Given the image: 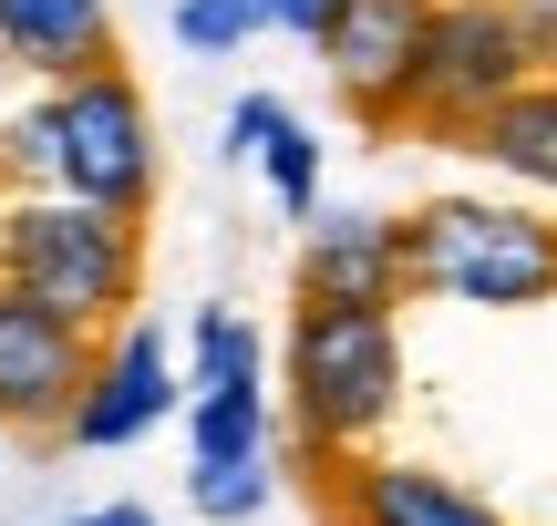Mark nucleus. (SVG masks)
I'll list each match as a JSON object with an SVG mask.
<instances>
[{
	"instance_id": "f257e3e1",
	"label": "nucleus",
	"mask_w": 557,
	"mask_h": 526,
	"mask_svg": "<svg viewBox=\"0 0 557 526\" xmlns=\"http://www.w3.org/2000/svg\"><path fill=\"white\" fill-rule=\"evenodd\" d=\"M156 103L124 62L73 83H41L11 124H0V186H52V197H94L124 217H156Z\"/></svg>"
},
{
	"instance_id": "f03ea898",
	"label": "nucleus",
	"mask_w": 557,
	"mask_h": 526,
	"mask_svg": "<svg viewBox=\"0 0 557 526\" xmlns=\"http://www.w3.org/2000/svg\"><path fill=\"white\" fill-rule=\"evenodd\" d=\"M0 289L62 310L103 341L114 321L145 310V217L52 186H0Z\"/></svg>"
},
{
	"instance_id": "7ed1b4c3",
	"label": "nucleus",
	"mask_w": 557,
	"mask_h": 526,
	"mask_svg": "<svg viewBox=\"0 0 557 526\" xmlns=\"http://www.w3.org/2000/svg\"><path fill=\"white\" fill-rule=\"evenodd\" d=\"M278 392H289V424L320 465L341 454H372V434L403 403V330L393 300H310L299 289L289 341H278Z\"/></svg>"
},
{
	"instance_id": "20e7f679",
	"label": "nucleus",
	"mask_w": 557,
	"mask_h": 526,
	"mask_svg": "<svg viewBox=\"0 0 557 526\" xmlns=\"http://www.w3.org/2000/svg\"><path fill=\"white\" fill-rule=\"evenodd\" d=\"M403 289L455 310H537L557 300V217L517 197H423L403 217Z\"/></svg>"
},
{
	"instance_id": "39448f33",
	"label": "nucleus",
	"mask_w": 557,
	"mask_h": 526,
	"mask_svg": "<svg viewBox=\"0 0 557 526\" xmlns=\"http://www.w3.org/2000/svg\"><path fill=\"white\" fill-rule=\"evenodd\" d=\"M527 83H537V52H527V32H517L506 0H434L413 93H403V135L475 145L485 114H496L506 93H527Z\"/></svg>"
},
{
	"instance_id": "423d86ee",
	"label": "nucleus",
	"mask_w": 557,
	"mask_h": 526,
	"mask_svg": "<svg viewBox=\"0 0 557 526\" xmlns=\"http://www.w3.org/2000/svg\"><path fill=\"white\" fill-rule=\"evenodd\" d=\"M83 383H94V330L41 310V300H21V289H0V434L62 444Z\"/></svg>"
},
{
	"instance_id": "0eeeda50",
	"label": "nucleus",
	"mask_w": 557,
	"mask_h": 526,
	"mask_svg": "<svg viewBox=\"0 0 557 526\" xmlns=\"http://www.w3.org/2000/svg\"><path fill=\"white\" fill-rule=\"evenodd\" d=\"M176 403H186V372H176V351H165V330L135 310V321H114L94 341V383H83L62 444L73 454H124V444H145Z\"/></svg>"
},
{
	"instance_id": "6e6552de",
	"label": "nucleus",
	"mask_w": 557,
	"mask_h": 526,
	"mask_svg": "<svg viewBox=\"0 0 557 526\" xmlns=\"http://www.w3.org/2000/svg\"><path fill=\"white\" fill-rule=\"evenodd\" d=\"M423 32H434V0H341L331 32H320L331 93L351 103L361 124H403V93H413Z\"/></svg>"
},
{
	"instance_id": "1a4fd4ad",
	"label": "nucleus",
	"mask_w": 557,
	"mask_h": 526,
	"mask_svg": "<svg viewBox=\"0 0 557 526\" xmlns=\"http://www.w3.org/2000/svg\"><path fill=\"white\" fill-rule=\"evenodd\" d=\"M320 486H331V526H506L485 496H465L434 465H403V454H341L320 465Z\"/></svg>"
},
{
	"instance_id": "9d476101",
	"label": "nucleus",
	"mask_w": 557,
	"mask_h": 526,
	"mask_svg": "<svg viewBox=\"0 0 557 526\" xmlns=\"http://www.w3.org/2000/svg\"><path fill=\"white\" fill-rule=\"evenodd\" d=\"M299 289L310 300H413L403 289V217L382 206H320L299 238Z\"/></svg>"
},
{
	"instance_id": "9b49d317",
	"label": "nucleus",
	"mask_w": 557,
	"mask_h": 526,
	"mask_svg": "<svg viewBox=\"0 0 557 526\" xmlns=\"http://www.w3.org/2000/svg\"><path fill=\"white\" fill-rule=\"evenodd\" d=\"M0 62L32 83H73V73L124 62L114 0H0Z\"/></svg>"
},
{
	"instance_id": "f8f14e48",
	"label": "nucleus",
	"mask_w": 557,
	"mask_h": 526,
	"mask_svg": "<svg viewBox=\"0 0 557 526\" xmlns=\"http://www.w3.org/2000/svg\"><path fill=\"white\" fill-rule=\"evenodd\" d=\"M227 155H238V165H259V176H269V197L289 206L299 227L320 217V135H310V124H299L278 93H238V103H227Z\"/></svg>"
},
{
	"instance_id": "ddd939ff",
	"label": "nucleus",
	"mask_w": 557,
	"mask_h": 526,
	"mask_svg": "<svg viewBox=\"0 0 557 526\" xmlns=\"http://www.w3.org/2000/svg\"><path fill=\"white\" fill-rule=\"evenodd\" d=\"M475 155L496 165L506 186H527V197H557V73H537L527 93H506L496 114H485Z\"/></svg>"
},
{
	"instance_id": "4468645a",
	"label": "nucleus",
	"mask_w": 557,
	"mask_h": 526,
	"mask_svg": "<svg viewBox=\"0 0 557 526\" xmlns=\"http://www.w3.org/2000/svg\"><path fill=\"white\" fill-rule=\"evenodd\" d=\"M269 383V341L248 310H197L186 321V403L197 392H259Z\"/></svg>"
},
{
	"instance_id": "2eb2a0df",
	"label": "nucleus",
	"mask_w": 557,
	"mask_h": 526,
	"mask_svg": "<svg viewBox=\"0 0 557 526\" xmlns=\"http://www.w3.org/2000/svg\"><path fill=\"white\" fill-rule=\"evenodd\" d=\"M259 454H269V383L186 403V465H259Z\"/></svg>"
},
{
	"instance_id": "dca6fc26",
	"label": "nucleus",
	"mask_w": 557,
	"mask_h": 526,
	"mask_svg": "<svg viewBox=\"0 0 557 526\" xmlns=\"http://www.w3.org/2000/svg\"><path fill=\"white\" fill-rule=\"evenodd\" d=\"M165 32H176L186 52H207V62H238L248 41L269 32V0H176V11H165Z\"/></svg>"
},
{
	"instance_id": "f3484780",
	"label": "nucleus",
	"mask_w": 557,
	"mask_h": 526,
	"mask_svg": "<svg viewBox=\"0 0 557 526\" xmlns=\"http://www.w3.org/2000/svg\"><path fill=\"white\" fill-rule=\"evenodd\" d=\"M186 506L197 516H259L269 506V454L259 465H186Z\"/></svg>"
},
{
	"instance_id": "a211bd4d",
	"label": "nucleus",
	"mask_w": 557,
	"mask_h": 526,
	"mask_svg": "<svg viewBox=\"0 0 557 526\" xmlns=\"http://www.w3.org/2000/svg\"><path fill=\"white\" fill-rule=\"evenodd\" d=\"M517 11V32H527V52H537V73H557V0H506Z\"/></svg>"
},
{
	"instance_id": "6ab92c4d",
	"label": "nucleus",
	"mask_w": 557,
	"mask_h": 526,
	"mask_svg": "<svg viewBox=\"0 0 557 526\" xmlns=\"http://www.w3.org/2000/svg\"><path fill=\"white\" fill-rule=\"evenodd\" d=\"M331 11H341V0H269V32H299V41H320V32H331Z\"/></svg>"
},
{
	"instance_id": "aec40b11",
	"label": "nucleus",
	"mask_w": 557,
	"mask_h": 526,
	"mask_svg": "<svg viewBox=\"0 0 557 526\" xmlns=\"http://www.w3.org/2000/svg\"><path fill=\"white\" fill-rule=\"evenodd\" d=\"M73 526H165V516H156V506H83Z\"/></svg>"
},
{
	"instance_id": "412c9836",
	"label": "nucleus",
	"mask_w": 557,
	"mask_h": 526,
	"mask_svg": "<svg viewBox=\"0 0 557 526\" xmlns=\"http://www.w3.org/2000/svg\"><path fill=\"white\" fill-rule=\"evenodd\" d=\"M0 444H11V434H0Z\"/></svg>"
}]
</instances>
